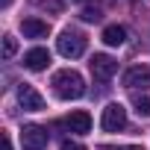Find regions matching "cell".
I'll list each match as a JSON object with an SVG mask.
<instances>
[{"label": "cell", "mask_w": 150, "mask_h": 150, "mask_svg": "<svg viewBox=\"0 0 150 150\" xmlns=\"http://www.w3.org/2000/svg\"><path fill=\"white\" fill-rule=\"evenodd\" d=\"M53 91H56L62 100H77V97L86 94V80L80 77L77 71H71V68L56 71V74H53Z\"/></svg>", "instance_id": "cell-1"}, {"label": "cell", "mask_w": 150, "mask_h": 150, "mask_svg": "<svg viewBox=\"0 0 150 150\" xmlns=\"http://www.w3.org/2000/svg\"><path fill=\"white\" fill-rule=\"evenodd\" d=\"M56 50L65 56V59H77L86 53V35L74 33V30H65L59 38H56Z\"/></svg>", "instance_id": "cell-2"}, {"label": "cell", "mask_w": 150, "mask_h": 150, "mask_svg": "<svg viewBox=\"0 0 150 150\" xmlns=\"http://www.w3.org/2000/svg\"><path fill=\"white\" fill-rule=\"evenodd\" d=\"M100 127H103L106 132H118V129H124V127H127V109H124L121 103H109V106L103 109Z\"/></svg>", "instance_id": "cell-3"}, {"label": "cell", "mask_w": 150, "mask_h": 150, "mask_svg": "<svg viewBox=\"0 0 150 150\" xmlns=\"http://www.w3.org/2000/svg\"><path fill=\"white\" fill-rule=\"evenodd\" d=\"M21 144H24V150H44L47 147V129L38 124H27L21 129Z\"/></svg>", "instance_id": "cell-4"}, {"label": "cell", "mask_w": 150, "mask_h": 150, "mask_svg": "<svg viewBox=\"0 0 150 150\" xmlns=\"http://www.w3.org/2000/svg\"><path fill=\"white\" fill-rule=\"evenodd\" d=\"M88 65H91V74H94V80H100V83L112 80V77H115V71H118V62H115L112 56H106V53H94Z\"/></svg>", "instance_id": "cell-5"}, {"label": "cell", "mask_w": 150, "mask_h": 150, "mask_svg": "<svg viewBox=\"0 0 150 150\" xmlns=\"http://www.w3.org/2000/svg\"><path fill=\"white\" fill-rule=\"evenodd\" d=\"M18 103H21L24 109H30V112H41V109H44V97H41L30 83H21V86H18Z\"/></svg>", "instance_id": "cell-6"}, {"label": "cell", "mask_w": 150, "mask_h": 150, "mask_svg": "<svg viewBox=\"0 0 150 150\" xmlns=\"http://www.w3.org/2000/svg\"><path fill=\"white\" fill-rule=\"evenodd\" d=\"M124 86L127 88H150V68L147 65H132L124 74Z\"/></svg>", "instance_id": "cell-7"}, {"label": "cell", "mask_w": 150, "mask_h": 150, "mask_svg": "<svg viewBox=\"0 0 150 150\" xmlns=\"http://www.w3.org/2000/svg\"><path fill=\"white\" fill-rule=\"evenodd\" d=\"M65 127H68L71 132H77V135H86V132H91V115L83 112V109H77V112H71V115H68Z\"/></svg>", "instance_id": "cell-8"}, {"label": "cell", "mask_w": 150, "mask_h": 150, "mask_svg": "<svg viewBox=\"0 0 150 150\" xmlns=\"http://www.w3.org/2000/svg\"><path fill=\"white\" fill-rule=\"evenodd\" d=\"M24 65H27L30 71H44V68L50 65V50H44V47L27 50V53H24Z\"/></svg>", "instance_id": "cell-9"}, {"label": "cell", "mask_w": 150, "mask_h": 150, "mask_svg": "<svg viewBox=\"0 0 150 150\" xmlns=\"http://www.w3.org/2000/svg\"><path fill=\"white\" fill-rule=\"evenodd\" d=\"M21 30H24V35L27 38H44L47 35V21H38V18H24L21 21Z\"/></svg>", "instance_id": "cell-10"}, {"label": "cell", "mask_w": 150, "mask_h": 150, "mask_svg": "<svg viewBox=\"0 0 150 150\" xmlns=\"http://www.w3.org/2000/svg\"><path fill=\"white\" fill-rule=\"evenodd\" d=\"M103 41H106L109 47H121V44L127 41V30H124L121 24H109V27L103 30Z\"/></svg>", "instance_id": "cell-11"}, {"label": "cell", "mask_w": 150, "mask_h": 150, "mask_svg": "<svg viewBox=\"0 0 150 150\" xmlns=\"http://www.w3.org/2000/svg\"><path fill=\"white\" fill-rule=\"evenodd\" d=\"M132 106H135L138 115L150 118V97H147V94H135V97H132Z\"/></svg>", "instance_id": "cell-12"}, {"label": "cell", "mask_w": 150, "mask_h": 150, "mask_svg": "<svg viewBox=\"0 0 150 150\" xmlns=\"http://www.w3.org/2000/svg\"><path fill=\"white\" fill-rule=\"evenodd\" d=\"M15 53H18V41H15V35H3V56L12 59Z\"/></svg>", "instance_id": "cell-13"}, {"label": "cell", "mask_w": 150, "mask_h": 150, "mask_svg": "<svg viewBox=\"0 0 150 150\" xmlns=\"http://www.w3.org/2000/svg\"><path fill=\"white\" fill-rule=\"evenodd\" d=\"M80 18H83L86 24H97L103 15H100V9H91V6H88V9H83V15H80Z\"/></svg>", "instance_id": "cell-14"}, {"label": "cell", "mask_w": 150, "mask_h": 150, "mask_svg": "<svg viewBox=\"0 0 150 150\" xmlns=\"http://www.w3.org/2000/svg\"><path fill=\"white\" fill-rule=\"evenodd\" d=\"M62 150H86V147L77 144V141H62Z\"/></svg>", "instance_id": "cell-15"}, {"label": "cell", "mask_w": 150, "mask_h": 150, "mask_svg": "<svg viewBox=\"0 0 150 150\" xmlns=\"http://www.w3.org/2000/svg\"><path fill=\"white\" fill-rule=\"evenodd\" d=\"M3 150H12V138H9V132H3Z\"/></svg>", "instance_id": "cell-16"}, {"label": "cell", "mask_w": 150, "mask_h": 150, "mask_svg": "<svg viewBox=\"0 0 150 150\" xmlns=\"http://www.w3.org/2000/svg\"><path fill=\"white\" fill-rule=\"evenodd\" d=\"M118 150H144V147H138V144H127V147H118Z\"/></svg>", "instance_id": "cell-17"}, {"label": "cell", "mask_w": 150, "mask_h": 150, "mask_svg": "<svg viewBox=\"0 0 150 150\" xmlns=\"http://www.w3.org/2000/svg\"><path fill=\"white\" fill-rule=\"evenodd\" d=\"M9 3H12V0H0V6H3V9H9Z\"/></svg>", "instance_id": "cell-18"}]
</instances>
